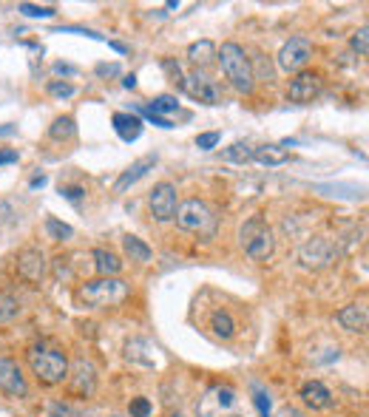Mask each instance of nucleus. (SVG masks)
<instances>
[{
    "label": "nucleus",
    "instance_id": "19",
    "mask_svg": "<svg viewBox=\"0 0 369 417\" xmlns=\"http://www.w3.org/2000/svg\"><path fill=\"white\" fill-rule=\"evenodd\" d=\"M253 162H259V165H267V168H279V165L290 162V148H284V145H276V142L256 145Z\"/></svg>",
    "mask_w": 369,
    "mask_h": 417
},
{
    "label": "nucleus",
    "instance_id": "33",
    "mask_svg": "<svg viewBox=\"0 0 369 417\" xmlns=\"http://www.w3.org/2000/svg\"><path fill=\"white\" fill-rule=\"evenodd\" d=\"M128 411H131V417H151L153 406H151V400H148V397H134V400H131V406H128Z\"/></svg>",
    "mask_w": 369,
    "mask_h": 417
},
{
    "label": "nucleus",
    "instance_id": "42",
    "mask_svg": "<svg viewBox=\"0 0 369 417\" xmlns=\"http://www.w3.org/2000/svg\"><path fill=\"white\" fill-rule=\"evenodd\" d=\"M108 46H111V49H117L119 54H128V46H122V43H117V40H108Z\"/></svg>",
    "mask_w": 369,
    "mask_h": 417
},
{
    "label": "nucleus",
    "instance_id": "4",
    "mask_svg": "<svg viewBox=\"0 0 369 417\" xmlns=\"http://www.w3.org/2000/svg\"><path fill=\"white\" fill-rule=\"evenodd\" d=\"M197 417H245L239 392L228 383L211 386L197 403Z\"/></svg>",
    "mask_w": 369,
    "mask_h": 417
},
{
    "label": "nucleus",
    "instance_id": "21",
    "mask_svg": "<svg viewBox=\"0 0 369 417\" xmlns=\"http://www.w3.org/2000/svg\"><path fill=\"white\" fill-rule=\"evenodd\" d=\"M91 259H94V270L100 273V278H117L119 270H122L119 256L111 253V250H105V247H97V250L91 253Z\"/></svg>",
    "mask_w": 369,
    "mask_h": 417
},
{
    "label": "nucleus",
    "instance_id": "29",
    "mask_svg": "<svg viewBox=\"0 0 369 417\" xmlns=\"http://www.w3.org/2000/svg\"><path fill=\"white\" fill-rule=\"evenodd\" d=\"M46 417H83L77 409H71L69 403L63 400H49L46 403Z\"/></svg>",
    "mask_w": 369,
    "mask_h": 417
},
{
    "label": "nucleus",
    "instance_id": "12",
    "mask_svg": "<svg viewBox=\"0 0 369 417\" xmlns=\"http://www.w3.org/2000/svg\"><path fill=\"white\" fill-rule=\"evenodd\" d=\"M46 253L40 247H23L18 253V276L26 281V284H43L46 278Z\"/></svg>",
    "mask_w": 369,
    "mask_h": 417
},
{
    "label": "nucleus",
    "instance_id": "15",
    "mask_svg": "<svg viewBox=\"0 0 369 417\" xmlns=\"http://www.w3.org/2000/svg\"><path fill=\"white\" fill-rule=\"evenodd\" d=\"M338 324L346 329V332H366V324H369V310L363 301H355V304H346L338 310Z\"/></svg>",
    "mask_w": 369,
    "mask_h": 417
},
{
    "label": "nucleus",
    "instance_id": "7",
    "mask_svg": "<svg viewBox=\"0 0 369 417\" xmlns=\"http://www.w3.org/2000/svg\"><path fill=\"white\" fill-rule=\"evenodd\" d=\"M310 60H312V43H310L307 37H290V40L279 49V57H276L279 69L287 71V74H290V71H293V74L304 71Z\"/></svg>",
    "mask_w": 369,
    "mask_h": 417
},
{
    "label": "nucleus",
    "instance_id": "9",
    "mask_svg": "<svg viewBox=\"0 0 369 417\" xmlns=\"http://www.w3.org/2000/svg\"><path fill=\"white\" fill-rule=\"evenodd\" d=\"M66 380H69V392L77 394V397H91L97 392V369L86 358H77L69 366V377Z\"/></svg>",
    "mask_w": 369,
    "mask_h": 417
},
{
    "label": "nucleus",
    "instance_id": "25",
    "mask_svg": "<svg viewBox=\"0 0 369 417\" xmlns=\"http://www.w3.org/2000/svg\"><path fill=\"white\" fill-rule=\"evenodd\" d=\"M211 329H213L219 338H233V335H236V321H233V315H230L228 310H219V312H213V318H211Z\"/></svg>",
    "mask_w": 369,
    "mask_h": 417
},
{
    "label": "nucleus",
    "instance_id": "3",
    "mask_svg": "<svg viewBox=\"0 0 369 417\" xmlns=\"http://www.w3.org/2000/svg\"><path fill=\"white\" fill-rule=\"evenodd\" d=\"M26 358H29V366H32V375L46 386H57L69 377V355L57 346L32 343Z\"/></svg>",
    "mask_w": 369,
    "mask_h": 417
},
{
    "label": "nucleus",
    "instance_id": "14",
    "mask_svg": "<svg viewBox=\"0 0 369 417\" xmlns=\"http://www.w3.org/2000/svg\"><path fill=\"white\" fill-rule=\"evenodd\" d=\"M0 389H4L9 397H26L29 386H26V377H23L18 360L0 358Z\"/></svg>",
    "mask_w": 369,
    "mask_h": 417
},
{
    "label": "nucleus",
    "instance_id": "36",
    "mask_svg": "<svg viewBox=\"0 0 369 417\" xmlns=\"http://www.w3.org/2000/svg\"><path fill=\"white\" fill-rule=\"evenodd\" d=\"M139 114H142L148 122H153V125H159V128H165V131H168V128H173V122H170V119L156 117V114H153V111H148V108H139Z\"/></svg>",
    "mask_w": 369,
    "mask_h": 417
},
{
    "label": "nucleus",
    "instance_id": "34",
    "mask_svg": "<svg viewBox=\"0 0 369 417\" xmlns=\"http://www.w3.org/2000/svg\"><path fill=\"white\" fill-rule=\"evenodd\" d=\"M219 142H222V134L219 131H208V134H199L197 136V148H202V151H213Z\"/></svg>",
    "mask_w": 369,
    "mask_h": 417
},
{
    "label": "nucleus",
    "instance_id": "38",
    "mask_svg": "<svg viewBox=\"0 0 369 417\" xmlns=\"http://www.w3.org/2000/svg\"><path fill=\"white\" fill-rule=\"evenodd\" d=\"M276 417H307V414H304L301 409H295V406H281Z\"/></svg>",
    "mask_w": 369,
    "mask_h": 417
},
{
    "label": "nucleus",
    "instance_id": "23",
    "mask_svg": "<svg viewBox=\"0 0 369 417\" xmlns=\"http://www.w3.org/2000/svg\"><path fill=\"white\" fill-rule=\"evenodd\" d=\"M253 153H256V145H250V142H233L230 148L222 151V159L225 162H236V165H247V162H253Z\"/></svg>",
    "mask_w": 369,
    "mask_h": 417
},
{
    "label": "nucleus",
    "instance_id": "8",
    "mask_svg": "<svg viewBox=\"0 0 369 417\" xmlns=\"http://www.w3.org/2000/svg\"><path fill=\"white\" fill-rule=\"evenodd\" d=\"M148 204H151V216L156 222H173L176 216V184L173 182H159L153 184L151 196H148Z\"/></svg>",
    "mask_w": 369,
    "mask_h": 417
},
{
    "label": "nucleus",
    "instance_id": "41",
    "mask_svg": "<svg viewBox=\"0 0 369 417\" xmlns=\"http://www.w3.org/2000/svg\"><path fill=\"white\" fill-rule=\"evenodd\" d=\"M122 86H125L128 91H134V88H136V77H134V74H128V77L122 80Z\"/></svg>",
    "mask_w": 369,
    "mask_h": 417
},
{
    "label": "nucleus",
    "instance_id": "35",
    "mask_svg": "<svg viewBox=\"0 0 369 417\" xmlns=\"http://www.w3.org/2000/svg\"><path fill=\"white\" fill-rule=\"evenodd\" d=\"M253 403H256V409H259V414H262V417H270V397H267V392H264V389H256Z\"/></svg>",
    "mask_w": 369,
    "mask_h": 417
},
{
    "label": "nucleus",
    "instance_id": "39",
    "mask_svg": "<svg viewBox=\"0 0 369 417\" xmlns=\"http://www.w3.org/2000/svg\"><path fill=\"white\" fill-rule=\"evenodd\" d=\"M18 162V151H0V165H12Z\"/></svg>",
    "mask_w": 369,
    "mask_h": 417
},
{
    "label": "nucleus",
    "instance_id": "22",
    "mask_svg": "<svg viewBox=\"0 0 369 417\" xmlns=\"http://www.w3.org/2000/svg\"><path fill=\"white\" fill-rule=\"evenodd\" d=\"M122 250H125V256H128L131 262H139V264L151 262V256H153V250H151L142 239H136V236H125V239H122Z\"/></svg>",
    "mask_w": 369,
    "mask_h": 417
},
{
    "label": "nucleus",
    "instance_id": "10",
    "mask_svg": "<svg viewBox=\"0 0 369 417\" xmlns=\"http://www.w3.org/2000/svg\"><path fill=\"white\" fill-rule=\"evenodd\" d=\"M298 259H301V264L310 267V270H324V267H329V264L335 262V245H332L329 239H324V236H312V239L298 250Z\"/></svg>",
    "mask_w": 369,
    "mask_h": 417
},
{
    "label": "nucleus",
    "instance_id": "1",
    "mask_svg": "<svg viewBox=\"0 0 369 417\" xmlns=\"http://www.w3.org/2000/svg\"><path fill=\"white\" fill-rule=\"evenodd\" d=\"M216 60H219L225 77L230 80V86H233L239 94H253V88H256L253 63H250L247 52H245L239 43H233V40L222 43V46L216 49Z\"/></svg>",
    "mask_w": 369,
    "mask_h": 417
},
{
    "label": "nucleus",
    "instance_id": "26",
    "mask_svg": "<svg viewBox=\"0 0 369 417\" xmlns=\"http://www.w3.org/2000/svg\"><path fill=\"white\" fill-rule=\"evenodd\" d=\"M20 315V301L12 293H0V324H9Z\"/></svg>",
    "mask_w": 369,
    "mask_h": 417
},
{
    "label": "nucleus",
    "instance_id": "32",
    "mask_svg": "<svg viewBox=\"0 0 369 417\" xmlns=\"http://www.w3.org/2000/svg\"><path fill=\"white\" fill-rule=\"evenodd\" d=\"M49 94H52V97H60V100H69V97H74V94H77V88H74L71 83L52 80V83H49Z\"/></svg>",
    "mask_w": 369,
    "mask_h": 417
},
{
    "label": "nucleus",
    "instance_id": "5",
    "mask_svg": "<svg viewBox=\"0 0 369 417\" xmlns=\"http://www.w3.org/2000/svg\"><path fill=\"white\" fill-rule=\"evenodd\" d=\"M239 245L245 247V253L253 259V262H267L276 250V242H273V230L270 225L264 222V216H250L242 230H239Z\"/></svg>",
    "mask_w": 369,
    "mask_h": 417
},
{
    "label": "nucleus",
    "instance_id": "45",
    "mask_svg": "<svg viewBox=\"0 0 369 417\" xmlns=\"http://www.w3.org/2000/svg\"><path fill=\"white\" fill-rule=\"evenodd\" d=\"M15 131H18L15 125H4V128H0V136H12Z\"/></svg>",
    "mask_w": 369,
    "mask_h": 417
},
{
    "label": "nucleus",
    "instance_id": "20",
    "mask_svg": "<svg viewBox=\"0 0 369 417\" xmlns=\"http://www.w3.org/2000/svg\"><path fill=\"white\" fill-rule=\"evenodd\" d=\"M216 49H219V46H216L213 40H197V43H191V46H188V60H191V66H197V71L213 66V63H216Z\"/></svg>",
    "mask_w": 369,
    "mask_h": 417
},
{
    "label": "nucleus",
    "instance_id": "17",
    "mask_svg": "<svg viewBox=\"0 0 369 417\" xmlns=\"http://www.w3.org/2000/svg\"><path fill=\"white\" fill-rule=\"evenodd\" d=\"M111 122H114V131L119 134L122 142H134V139H139V134H142V119H139L136 114L117 111V114L111 117Z\"/></svg>",
    "mask_w": 369,
    "mask_h": 417
},
{
    "label": "nucleus",
    "instance_id": "13",
    "mask_svg": "<svg viewBox=\"0 0 369 417\" xmlns=\"http://www.w3.org/2000/svg\"><path fill=\"white\" fill-rule=\"evenodd\" d=\"M179 88L188 94L191 100H197V102H205V105H216V102H219V88L213 86L211 77H205V74H199V71L182 74Z\"/></svg>",
    "mask_w": 369,
    "mask_h": 417
},
{
    "label": "nucleus",
    "instance_id": "16",
    "mask_svg": "<svg viewBox=\"0 0 369 417\" xmlns=\"http://www.w3.org/2000/svg\"><path fill=\"white\" fill-rule=\"evenodd\" d=\"M156 165V156H142V159H136V162H131L122 173H119V179L114 182V193H125L131 184H136L142 176H148V170Z\"/></svg>",
    "mask_w": 369,
    "mask_h": 417
},
{
    "label": "nucleus",
    "instance_id": "27",
    "mask_svg": "<svg viewBox=\"0 0 369 417\" xmlns=\"http://www.w3.org/2000/svg\"><path fill=\"white\" fill-rule=\"evenodd\" d=\"M145 108L153 111L156 117H162V114H176V111H179V102H176V97H170V94H159V97H153Z\"/></svg>",
    "mask_w": 369,
    "mask_h": 417
},
{
    "label": "nucleus",
    "instance_id": "6",
    "mask_svg": "<svg viewBox=\"0 0 369 417\" xmlns=\"http://www.w3.org/2000/svg\"><path fill=\"white\" fill-rule=\"evenodd\" d=\"M176 225L188 233H211L216 228V216L202 199H188L176 207Z\"/></svg>",
    "mask_w": 369,
    "mask_h": 417
},
{
    "label": "nucleus",
    "instance_id": "28",
    "mask_svg": "<svg viewBox=\"0 0 369 417\" xmlns=\"http://www.w3.org/2000/svg\"><path fill=\"white\" fill-rule=\"evenodd\" d=\"M46 233H49L54 242H66V239H71V236H74V230H71L69 225H63L60 219H54V216H49V219H46Z\"/></svg>",
    "mask_w": 369,
    "mask_h": 417
},
{
    "label": "nucleus",
    "instance_id": "2",
    "mask_svg": "<svg viewBox=\"0 0 369 417\" xmlns=\"http://www.w3.org/2000/svg\"><path fill=\"white\" fill-rule=\"evenodd\" d=\"M131 295V284L122 278H94L77 287L74 298L77 304L88 307V310H108V307H119L125 298Z\"/></svg>",
    "mask_w": 369,
    "mask_h": 417
},
{
    "label": "nucleus",
    "instance_id": "37",
    "mask_svg": "<svg viewBox=\"0 0 369 417\" xmlns=\"http://www.w3.org/2000/svg\"><path fill=\"white\" fill-rule=\"evenodd\" d=\"M60 193H63L69 201H77L80 196H86V187H80V184H66V187H60Z\"/></svg>",
    "mask_w": 369,
    "mask_h": 417
},
{
    "label": "nucleus",
    "instance_id": "30",
    "mask_svg": "<svg viewBox=\"0 0 369 417\" xmlns=\"http://www.w3.org/2000/svg\"><path fill=\"white\" fill-rule=\"evenodd\" d=\"M18 12L26 15V18H54L57 15L54 6H35V4H20Z\"/></svg>",
    "mask_w": 369,
    "mask_h": 417
},
{
    "label": "nucleus",
    "instance_id": "11",
    "mask_svg": "<svg viewBox=\"0 0 369 417\" xmlns=\"http://www.w3.org/2000/svg\"><path fill=\"white\" fill-rule=\"evenodd\" d=\"M321 91H324V77H321L318 71H307V69H304V71H298V74L293 77L287 97H290L295 105H307V102H312Z\"/></svg>",
    "mask_w": 369,
    "mask_h": 417
},
{
    "label": "nucleus",
    "instance_id": "40",
    "mask_svg": "<svg viewBox=\"0 0 369 417\" xmlns=\"http://www.w3.org/2000/svg\"><path fill=\"white\" fill-rule=\"evenodd\" d=\"M97 74H102V77H105V74H108V77H114V74H119V66H114V63H111V66H105V63H102V66H97Z\"/></svg>",
    "mask_w": 369,
    "mask_h": 417
},
{
    "label": "nucleus",
    "instance_id": "31",
    "mask_svg": "<svg viewBox=\"0 0 369 417\" xmlns=\"http://www.w3.org/2000/svg\"><path fill=\"white\" fill-rule=\"evenodd\" d=\"M352 52H358V57H366L369 54V29L366 26H361L355 35H352Z\"/></svg>",
    "mask_w": 369,
    "mask_h": 417
},
{
    "label": "nucleus",
    "instance_id": "43",
    "mask_svg": "<svg viewBox=\"0 0 369 417\" xmlns=\"http://www.w3.org/2000/svg\"><path fill=\"white\" fill-rule=\"evenodd\" d=\"M43 184H46V176H35L29 187H32V190H37V187H43Z\"/></svg>",
    "mask_w": 369,
    "mask_h": 417
},
{
    "label": "nucleus",
    "instance_id": "18",
    "mask_svg": "<svg viewBox=\"0 0 369 417\" xmlns=\"http://www.w3.org/2000/svg\"><path fill=\"white\" fill-rule=\"evenodd\" d=\"M298 397H301L310 409H327V406L332 403V392H329L321 380H310V383H304V386L298 389Z\"/></svg>",
    "mask_w": 369,
    "mask_h": 417
},
{
    "label": "nucleus",
    "instance_id": "24",
    "mask_svg": "<svg viewBox=\"0 0 369 417\" xmlns=\"http://www.w3.org/2000/svg\"><path fill=\"white\" fill-rule=\"evenodd\" d=\"M49 136H52L54 142H69V139H74V136H77L74 117H57V119L52 122V128H49Z\"/></svg>",
    "mask_w": 369,
    "mask_h": 417
},
{
    "label": "nucleus",
    "instance_id": "44",
    "mask_svg": "<svg viewBox=\"0 0 369 417\" xmlns=\"http://www.w3.org/2000/svg\"><path fill=\"white\" fill-rule=\"evenodd\" d=\"M54 71H57V74H71L74 69H71V66H63V63H57V66H54Z\"/></svg>",
    "mask_w": 369,
    "mask_h": 417
}]
</instances>
